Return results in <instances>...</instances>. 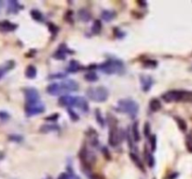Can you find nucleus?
Instances as JSON below:
<instances>
[{
	"mask_svg": "<svg viewBox=\"0 0 192 179\" xmlns=\"http://www.w3.org/2000/svg\"><path fill=\"white\" fill-rule=\"evenodd\" d=\"M79 85L72 79H68L60 83H52L47 87V92L51 95H61L64 93L78 91Z\"/></svg>",
	"mask_w": 192,
	"mask_h": 179,
	"instance_id": "nucleus-1",
	"label": "nucleus"
},
{
	"mask_svg": "<svg viewBox=\"0 0 192 179\" xmlns=\"http://www.w3.org/2000/svg\"><path fill=\"white\" fill-rule=\"evenodd\" d=\"M58 104L61 106L69 107H77L84 113L89 110V105L85 98L82 96H70V95H63L58 99Z\"/></svg>",
	"mask_w": 192,
	"mask_h": 179,
	"instance_id": "nucleus-2",
	"label": "nucleus"
},
{
	"mask_svg": "<svg viewBox=\"0 0 192 179\" xmlns=\"http://www.w3.org/2000/svg\"><path fill=\"white\" fill-rule=\"evenodd\" d=\"M117 109L121 113L127 114L130 118L134 119L139 112V105L137 102L131 99H121L117 103Z\"/></svg>",
	"mask_w": 192,
	"mask_h": 179,
	"instance_id": "nucleus-3",
	"label": "nucleus"
},
{
	"mask_svg": "<svg viewBox=\"0 0 192 179\" xmlns=\"http://www.w3.org/2000/svg\"><path fill=\"white\" fill-rule=\"evenodd\" d=\"M100 69L105 74H120L124 71V64L117 59H110L100 65Z\"/></svg>",
	"mask_w": 192,
	"mask_h": 179,
	"instance_id": "nucleus-4",
	"label": "nucleus"
},
{
	"mask_svg": "<svg viewBox=\"0 0 192 179\" xmlns=\"http://www.w3.org/2000/svg\"><path fill=\"white\" fill-rule=\"evenodd\" d=\"M162 98L165 102L172 103L178 101H192V92L186 91H170L164 93Z\"/></svg>",
	"mask_w": 192,
	"mask_h": 179,
	"instance_id": "nucleus-5",
	"label": "nucleus"
},
{
	"mask_svg": "<svg viewBox=\"0 0 192 179\" xmlns=\"http://www.w3.org/2000/svg\"><path fill=\"white\" fill-rule=\"evenodd\" d=\"M86 94L90 100H92L94 102H97V103H102V102H105L107 99H108L109 92L105 87L99 86V87H96V88L88 89Z\"/></svg>",
	"mask_w": 192,
	"mask_h": 179,
	"instance_id": "nucleus-6",
	"label": "nucleus"
},
{
	"mask_svg": "<svg viewBox=\"0 0 192 179\" xmlns=\"http://www.w3.org/2000/svg\"><path fill=\"white\" fill-rule=\"evenodd\" d=\"M121 142V132L117 127L116 120L114 117L110 119V130H109V144L111 146H116Z\"/></svg>",
	"mask_w": 192,
	"mask_h": 179,
	"instance_id": "nucleus-7",
	"label": "nucleus"
},
{
	"mask_svg": "<svg viewBox=\"0 0 192 179\" xmlns=\"http://www.w3.org/2000/svg\"><path fill=\"white\" fill-rule=\"evenodd\" d=\"M25 114L27 117H32V116H36L39 114H41L45 110V105L41 102H37L34 104H25Z\"/></svg>",
	"mask_w": 192,
	"mask_h": 179,
	"instance_id": "nucleus-8",
	"label": "nucleus"
},
{
	"mask_svg": "<svg viewBox=\"0 0 192 179\" xmlns=\"http://www.w3.org/2000/svg\"><path fill=\"white\" fill-rule=\"evenodd\" d=\"M25 96L26 100V104H34L41 101L39 93L34 88H27L25 90Z\"/></svg>",
	"mask_w": 192,
	"mask_h": 179,
	"instance_id": "nucleus-9",
	"label": "nucleus"
},
{
	"mask_svg": "<svg viewBox=\"0 0 192 179\" xmlns=\"http://www.w3.org/2000/svg\"><path fill=\"white\" fill-rule=\"evenodd\" d=\"M153 78H152L150 76H142L141 77V84H142V88L144 92H148L150 91V89L153 85Z\"/></svg>",
	"mask_w": 192,
	"mask_h": 179,
	"instance_id": "nucleus-10",
	"label": "nucleus"
},
{
	"mask_svg": "<svg viewBox=\"0 0 192 179\" xmlns=\"http://www.w3.org/2000/svg\"><path fill=\"white\" fill-rule=\"evenodd\" d=\"M68 53H69V54H71L72 53V51H69L68 48H67L64 44H62L61 46L58 48V51H57L55 54H53V57L56 58V59H64V58L66 57V55L68 54Z\"/></svg>",
	"mask_w": 192,
	"mask_h": 179,
	"instance_id": "nucleus-11",
	"label": "nucleus"
},
{
	"mask_svg": "<svg viewBox=\"0 0 192 179\" xmlns=\"http://www.w3.org/2000/svg\"><path fill=\"white\" fill-rule=\"evenodd\" d=\"M17 28V25L12 24L8 21H1L0 22V31H13Z\"/></svg>",
	"mask_w": 192,
	"mask_h": 179,
	"instance_id": "nucleus-12",
	"label": "nucleus"
},
{
	"mask_svg": "<svg viewBox=\"0 0 192 179\" xmlns=\"http://www.w3.org/2000/svg\"><path fill=\"white\" fill-rule=\"evenodd\" d=\"M21 6L16 1H8V12L16 13L19 10H21Z\"/></svg>",
	"mask_w": 192,
	"mask_h": 179,
	"instance_id": "nucleus-13",
	"label": "nucleus"
},
{
	"mask_svg": "<svg viewBox=\"0 0 192 179\" xmlns=\"http://www.w3.org/2000/svg\"><path fill=\"white\" fill-rule=\"evenodd\" d=\"M132 137L135 142L140 141V132H139V123L135 121L132 125Z\"/></svg>",
	"mask_w": 192,
	"mask_h": 179,
	"instance_id": "nucleus-14",
	"label": "nucleus"
},
{
	"mask_svg": "<svg viewBox=\"0 0 192 179\" xmlns=\"http://www.w3.org/2000/svg\"><path fill=\"white\" fill-rule=\"evenodd\" d=\"M149 108L152 112H157L161 108V104L158 99H152L149 103Z\"/></svg>",
	"mask_w": 192,
	"mask_h": 179,
	"instance_id": "nucleus-15",
	"label": "nucleus"
},
{
	"mask_svg": "<svg viewBox=\"0 0 192 179\" xmlns=\"http://www.w3.org/2000/svg\"><path fill=\"white\" fill-rule=\"evenodd\" d=\"M25 76L28 78H34L37 76V69L34 65H28L25 70Z\"/></svg>",
	"mask_w": 192,
	"mask_h": 179,
	"instance_id": "nucleus-16",
	"label": "nucleus"
},
{
	"mask_svg": "<svg viewBox=\"0 0 192 179\" xmlns=\"http://www.w3.org/2000/svg\"><path fill=\"white\" fill-rule=\"evenodd\" d=\"M79 18H80V20H82L83 22H88L91 19V15L87 10L82 8V10H79Z\"/></svg>",
	"mask_w": 192,
	"mask_h": 179,
	"instance_id": "nucleus-17",
	"label": "nucleus"
},
{
	"mask_svg": "<svg viewBox=\"0 0 192 179\" xmlns=\"http://www.w3.org/2000/svg\"><path fill=\"white\" fill-rule=\"evenodd\" d=\"M101 17L104 21L110 22L115 17V13L114 11H111V10H103L101 13Z\"/></svg>",
	"mask_w": 192,
	"mask_h": 179,
	"instance_id": "nucleus-18",
	"label": "nucleus"
},
{
	"mask_svg": "<svg viewBox=\"0 0 192 179\" xmlns=\"http://www.w3.org/2000/svg\"><path fill=\"white\" fill-rule=\"evenodd\" d=\"M130 157H131V160L134 162V163H135L138 167H139L141 170H142V171H144V165H142V162H141V160L138 158V157L135 155V154H133V153H131L130 154Z\"/></svg>",
	"mask_w": 192,
	"mask_h": 179,
	"instance_id": "nucleus-19",
	"label": "nucleus"
},
{
	"mask_svg": "<svg viewBox=\"0 0 192 179\" xmlns=\"http://www.w3.org/2000/svg\"><path fill=\"white\" fill-rule=\"evenodd\" d=\"M79 69H80V65H79L78 62L76 61H71L69 68H68L69 72H77Z\"/></svg>",
	"mask_w": 192,
	"mask_h": 179,
	"instance_id": "nucleus-20",
	"label": "nucleus"
},
{
	"mask_svg": "<svg viewBox=\"0 0 192 179\" xmlns=\"http://www.w3.org/2000/svg\"><path fill=\"white\" fill-rule=\"evenodd\" d=\"M101 30V22L100 21H95V22H94V24L92 26V31L94 34H99Z\"/></svg>",
	"mask_w": 192,
	"mask_h": 179,
	"instance_id": "nucleus-21",
	"label": "nucleus"
},
{
	"mask_svg": "<svg viewBox=\"0 0 192 179\" xmlns=\"http://www.w3.org/2000/svg\"><path fill=\"white\" fill-rule=\"evenodd\" d=\"M84 78H85L87 81H96V80L99 79V77H97V75L96 73L90 72L84 76Z\"/></svg>",
	"mask_w": 192,
	"mask_h": 179,
	"instance_id": "nucleus-22",
	"label": "nucleus"
},
{
	"mask_svg": "<svg viewBox=\"0 0 192 179\" xmlns=\"http://www.w3.org/2000/svg\"><path fill=\"white\" fill-rule=\"evenodd\" d=\"M58 130V126H55V125H44L42 128L41 129V132L47 133V132H51V131H56Z\"/></svg>",
	"mask_w": 192,
	"mask_h": 179,
	"instance_id": "nucleus-23",
	"label": "nucleus"
},
{
	"mask_svg": "<svg viewBox=\"0 0 192 179\" xmlns=\"http://www.w3.org/2000/svg\"><path fill=\"white\" fill-rule=\"evenodd\" d=\"M31 16H32V18H33L34 20H36V21L39 22V21L42 20V14L39 10H31Z\"/></svg>",
	"mask_w": 192,
	"mask_h": 179,
	"instance_id": "nucleus-24",
	"label": "nucleus"
},
{
	"mask_svg": "<svg viewBox=\"0 0 192 179\" xmlns=\"http://www.w3.org/2000/svg\"><path fill=\"white\" fill-rule=\"evenodd\" d=\"M150 145H151V149L152 151H155L157 148V137L156 135H151L150 137Z\"/></svg>",
	"mask_w": 192,
	"mask_h": 179,
	"instance_id": "nucleus-25",
	"label": "nucleus"
},
{
	"mask_svg": "<svg viewBox=\"0 0 192 179\" xmlns=\"http://www.w3.org/2000/svg\"><path fill=\"white\" fill-rule=\"evenodd\" d=\"M146 160H147V163H148V166L150 167H153L154 164H155V160L153 156L149 153H146Z\"/></svg>",
	"mask_w": 192,
	"mask_h": 179,
	"instance_id": "nucleus-26",
	"label": "nucleus"
},
{
	"mask_svg": "<svg viewBox=\"0 0 192 179\" xmlns=\"http://www.w3.org/2000/svg\"><path fill=\"white\" fill-rule=\"evenodd\" d=\"M176 120H177V122H178V125H179V127H180V129L182 130V131H186V122L183 120L182 119H176Z\"/></svg>",
	"mask_w": 192,
	"mask_h": 179,
	"instance_id": "nucleus-27",
	"label": "nucleus"
},
{
	"mask_svg": "<svg viewBox=\"0 0 192 179\" xmlns=\"http://www.w3.org/2000/svg\"><path fill=\"white\" fill-rule=\"evenodd\" d=\"M68 111H69V115L70 116V118L72 120H78L79 119V116L75 113V112L72 111L71 108H68Z\"/></svg>",
	"mask_w": 192,
	"mask_h": 179,
	"instance_id": "nucleus-28",
	"label": "nucleus"
},
{
	"mask_svg": "<svg viewBox=\"0 0 192 179\" xmlns=\"http://www.w3.org/2000/svg\"><path fill=\"white\" fill-rule=\"evenodd\" d=\"M97 113H96V117H97V121L100 122V124L101 125V126H103V124H104V119H102V117H101V115H100V111L97 110V111H96Z\"/></svg>",
	"mask_w": 192,
	"mask_h": 179,
	"instance_id": "nucleus-29",
	"label": "nucleus"
},
{
	"mask_svg": "<svg viewBox=\"0 0 192 179\" xmlns=\"http://www.w3.org/2000/svg\"><path fill=\"white\" fill-rule=\"evenodd\" d=\"M144 135L146 137H149L150 135V125L148 123H145L144 125Z\"/></svg>",
	"mask_w": 192,
	"mask_h": 179,
	"instance_id": "nucleus-30",
	"label": "nucleus"
},
{
	"mask_svg": "<svg viewBox=\"0 0 192 179\" xmlns=\"http://www.w3.org/2000/svg\"><path fill=\"white\" fill-rule=\"evenodd\" d=\"M10 139H11L12 141H15V142H20L23 138H22L20 135H17V134H13V135L10 136Z\"/></svg>",
	"mask_w": 192,
	"mask_h": 179,
	"instance_id": "nucleus-31",
	"label": "nucleus"
},
{
	"mask_svg": "<svg viewBox=\"0 0 192 179\" xmlns=\"http://www.w3.org/2000/svg\"><path fill=\"white\" fill-rule=\"evenodd\" d=\"M10 118V115H8L6 111H0V119H8Z\"/></svg>",
	"mask_w": 192,
	"mask_h": 179,
	"instance_id": "nucleus-32",
	"label": "nucleus"
},
{
	"mask_svg": "<svg viewBox=\"0 0 192 179\" xmlns=\"http://www.w3.org/2000/svg\"><path fill=\"white\" fill-rule=\"evenodd\" d=\"M66 75L63 74V73H60V74H53L52 76H50V78H65Z\"/></svg>",
	"mask_w": 192,
	"mask_h": 179,
	"instance_id": "nucleus-33",
	"label": "nucleus"
},
{
	"mask_svg": "<svg viewBox=\"0 0 192 179\" xmlns=\"http://www.w3.org/2000/svg\"><path fill=\"white\" fill-rule=\"evenodd\" d=\"M186 146H187V148H188V150L190 152H192V139L186 142Z\"/></svg>",
	"mask_w": 192,
	"mask_h": 179,
	"instance_id": "nucleus-34",
	"label": "nucleus"
},
{
	"mask_svg": "<svg viewBox=\"0 0 192 179\" xmlns=\"http://www.w3.org/2000/svg\"><path fill=\"white\" fill-rule=\"evenodd\" d=\"M57 118H58V115L55 114V115H53V116H50V117H48L46 119L47 120H55V119H57Z\"/></svg>",
	"mask_w": 192,
	"mask_h": 179,
	"instance_id": "nucleus-35",
	"label": "nucleus"
},
{
	"mask_svg": "<svg viewBox=\"0 0 192 179\" xmlns=\"http://www.w3.org/2000/svg\"><path fill=\"white\" fill-rule=\"evenodd\" d=\"M68 174H69V179H80V177L76 176V174L73 173H68Z\"/></svg>",
	"mask_w": 192,
	"mask_h": 179,
	"instance_id": "nucleus-36",
	"label": "nucleus"
},
{
	"mask_svg": "<svg viewBox=\"0 0 192 179\" xmlns=\"http://www.w3.org/2000/svg\"><path fill=\"white\" fill-rule=\"evenodd\" d=\"M58 179H69V174L68 173H62L58 177Z\"/></svg>",
	"mask_w": 192,
	"mask_h": 179,
	"instance_id": "nucleus-37",
	"label": "nucleus"
},
{
	"mask_svg": "<svg viewBox=\"0 0 192 179\" xmlns=\"http://www.w3.org/2000/svg\"><path fill=\"white\" fill-rule=\"evenodd\" d=\"M3 156H4V155H3V154L1 153V152H0V160H1V159L3 158Z\"/></svg>",
	"mask_w": 192,
	"mask_h": 179,
	"instance_id": "nucleus-38",
	"label": "nucleus"
}]
</instances>
